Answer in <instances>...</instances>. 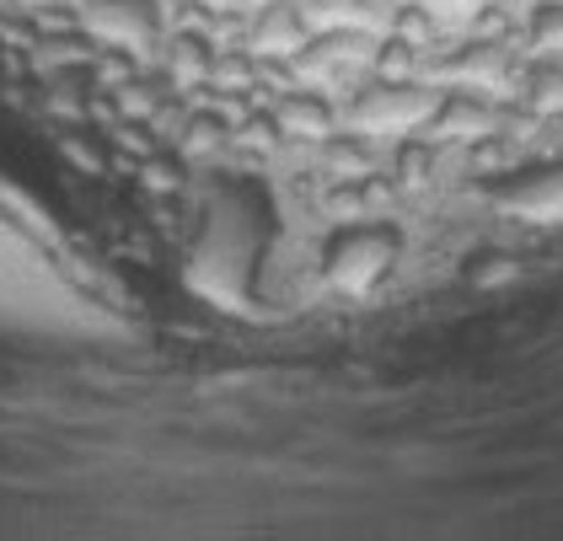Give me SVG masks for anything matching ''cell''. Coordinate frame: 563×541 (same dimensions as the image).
<instances>
[{
	"label": "cell",
	"instance_id": "1",
	"mask_svg": "<svg viewBox=\"0 0 563 541\" xmlns=\"http://www.w3.org/2000/svg\"><path fill=\"white\" fill-rule=\"evenodd\" d=\"M391 252H397V231L382 225V220H360V214H354V220H344V225L328 236L322 263H328V279H333V285L365 290L391 263Z\"/></svg>",
	"mask_w": 563,
	"mask_h": 541
},
{
	"label": "cell",
	"instance_id": "5",
	"mask_svg": "<svg viewBox=\"0 0 563 541\" xmlns=\"http://www.w3.org/2000/svg\"><path fill=\"white\" fill-rule=\"evenodd\" d=\"M391 33L408 43H430L434 38V16L424 5H391Z\"/></svg>",
	"mask_w": 563,
	"mask_h": 541
},
{
	"label": "cell",
	"instance_id": "6",
	"mask_svg": "<svg viewBox=\"0 0 563 541\" xmlns=\"http://www.w3.org/2000/svg\"><path fill=\"white\" fill-rule=\"evenodd\" d=\"M531 38H537V48H559L563 54V5H537Z\"/></svg>",
	"mask_w": 563,
	"mask_h": 541
},
{
	"label": "cell",
	"instance_id": "7",
	"mask_svg": "<svg viewBox=\"0 0 563 541\" xmlns=\"http://www.w3.org/2000/svg\"><path fill=\"white\" fill-rule=\"evenodd\" d=\"M397 183H402V188H424V183H430V151H424V145H402Z\"/></svg>",
	"mask_w": 563,
	"mask_h": 541
},
{
	"label": "cell",
	"instance_id": "2",
	"mask_svg": "<svg viewBox=\"0 0 563 541\" xmlns=\"http://www.w3.org/2000/svg\"><path fill=\"white\" fill-rule=\"evenodd\" d=\"M279 129H290V134H317V140H328L333 134V102H322V97H285V108L274 113Z\"/></svg>",
	"mask_w": 563,
	"mask_h": 541
},
{
	"label": "cell",
	"instance_id": "10",
	"mask_svg": "<svg viewBox=\"0 0 563 541\" xmlns=\"http://www.w3.org/2000/svg\"><path fill=\"white\" fill-rule=\"evenodd\" d=\"M354 5H365V11H387L391 0H354Z\"/></svg>",
	"mask_w": 563,
	"mask_h": 541
},
{
	"label": "cell",
	"instance_id": "4",
	"mask_svg": "<svg viewBox=\"0 0 563 541\" xmlns=\"http://www.w3.org/2000/svg\"><path fill=\"white\" fill-rule=\"evenodd\" d=\"M520 268L516 257H505V252H483V257H473V268H467V279H473L477 290H488V285H510Z\"/></svg>",
	"mask_w": 563,
	"mask_h": 541
},
{
	"label": "cell",
	"instance_id": "8",
	"mask_svg": "<svg viewBox=\"0 0 563 541\" xmlns=\"http://www.w3.org/2000/svg\"><path fill=\"white\" fill-rule=\"evenodd\" d=\"M216 134H220L216 119H194V145H216Z\"/></svg>",
	"mask_w": 563,
	"mask_h": 541
},
{
	"label": "cell",
	"instance_id": "9",
	"mask_svg": "<svg viewBox=\"0 0 563 541\" xmlns=\"http://www.w3.org/2000/svg\"><path fill=\"white\" fill-rule=\"evenodd\" d=\"M483 27H488V33H505V11H499V5H488V11L477 16V33H483Z\"/></svg>",
	"mask_w": 563,
	"mask_h": 541
},
{
	"label": "cell",
	"instance_id": "3",
	"mask_svg": "<svg viewBox=\"0 0 563 541\" xmlns=\"http://www.w3.org/2000/svg\"><path fill=\"white\" fill-rule=\"evenodd\" d=\"M413 59H419V43L397 38L391 33L382 48H376V76H387V81H408L413 76Z\"/></svg>",
	"mask_w": 563,
	"mask_h": 541
}]
</instances>
